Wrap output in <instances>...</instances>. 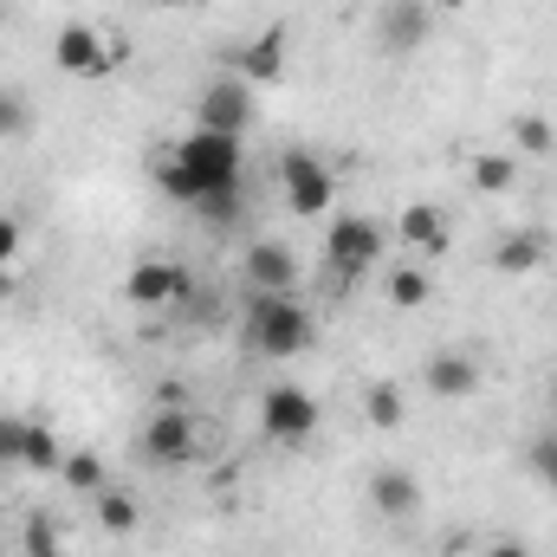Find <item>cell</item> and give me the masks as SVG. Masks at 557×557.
<instances>
[{"instance_id":"obj_17","label":"cell","mask_w":557,"mask_h":557,"mask_svg":"<svg viewBox=\"0 0 557 557\" xmlns=\"http://www.w3.org/2000/svg\"><path fill=\"white\" fill-rule=\"evenodd\" d=\"M396 234H403L416 253H441V247H447V214H441V208H428V201H409V208H403V221H396Z\"/></svg>"},{"instance_id":"obj_28","label":"cell","mask_w":557,"mask_h":557,"mask_svg":"<svg viewBox=\"0 0 557 557\" xmlns=\"http://www.w3.org/2000/svg\"><path fill=\"white\" fill-rule=\"evenodd\" d=\"M20 247H26V227L13 214H0V267H20Z\"/></svg>"},{"instance_id":"obj_30","label":"cell","mask_w":557,"mask_h":557,"mask_svg":"<svg viewBox=\"0 0 557 557\" xmlns=\"http://www.w3.org/2000/svg\"><path fill=\"white\" fill-rule=\"evenodd\" d=\"M428 7H434V13H460L467 0H428Z\"/></svg>"},{"instance_id":"obj_16","label":"cell","mask_w":557,"mask_h":557,"mask_svg":"<svg viewBox=\"0 0 557 557\" xmlns=\"http://www.w3.org/2000/svg\"><path fill=\"white\" fill-rule=\"evenodd\" d=\"M545 253H552V240H545L539 227H512V234L493 247V267H499L506 278H525V273L545 267Z\"/></svg>"},{"instance_id":"obj_14","label":"cell","mask_w":557,"mask_h":557,"mask_svg":"<svg viewBox=\"0 0 557 557\" xmlns=\"http://www.w3.org/2000/svg\"><path fill=\"white\" fill-rule=\"evenodd\" d=\"M240 273H247L253 292H298V278H305V273H298V253H292L285 240H253Z\"/></svg>"},{"instance_id":"obj_8","label":"cell","mask_w":557,"mask_h":557,"mask_svg":"<svg viewBox=\"0 0 557 557\" xmlns=\"http://www.w3.org/2000/svg\"><path fill=\"white\" fill-rule=\"evenodd\" d=\"M285 59H292V33H285V20H267L247 46H234L227 72L247 78V85H278L285 78Z\"/></svg>"},{"instance_id":"obj_22","label":"cell","mask_w":557,"mask_h":557,"mask_svg":"<svg viewBox=\"0 0 557 557\" xmlns=\"http://www.w3.org/2000/svg\"><path fill=\"white\" fill-rule=\"evenodd\" d=\"M512 143H519L525 156H552V149H557V131H552V117H539V111H525V117H512Z\"/></svg>"},{"instance_id":"obj_15","label":"cell","mask_w":557,"mask_h":557,"mask_svg":"<svg viewBox=\"0 0 557 557\" xmlns=\"http://www.w3.org/2000/svg\"><path fill=\"white\" fill-rule=\"evenodd\" d=\"M370 506H376L383 519H416L421 512L416 473H403V467H376V473H370Z\"/></svg>"},{"instance_id":"obj_23","label":"cell","mask_w":557,"mask_h":557,"mask_svg":"<svg viewBox=\"0 0 557 557\" xmlns=\"http://www.w3.org/2000/svg\"><path fill=\"white\" fill-rule=\"evenodd\" d=\"M363 416L376 421V428H403V389L396 383H370L363 389Z\"/></svg>"},{"instance_id":"obj_32","label":"cell","mask_w":557,"mask_h":557,"mask_svg":"<svg viewBox=\"0 0 557 557\" xmlns=\"http://www.w3.org/2000/svg\"><path fill=\"white\" fill-rule=\"evenodd\" d=\"M0 467H7V416H0Z\"/></svg>"},{"instance_id":"obj_6","label":"cell","mask_w":557,"mask_h":557,"mask_svg":"<svg viewBox=\"0 0 557 557\" xmlns=\"http://www.w3.org/2000/svg\"><path fill=\"white\" fill-rule=\"evenodd\" d=\"M253 85L247 78H234V72H221L208 91H201V104H195V124L201 131H214V137H247L253 131Z\"/></svg>"},{"instance_id":"obj_27","label":"cell","mask_w":557,"mask_h":557,"mask_svg":"<svg viewBox=\"0 0 557 557\" xmlns=\"http://www.w3.org/2000/svg\"><path fill=\"white\" fill-rule=\"evenodd\" d=\"M532 473L557 493V434H539V441H532Z\"/></svg>"},{"instance_id":"obj_24","label":"cell","mask_w":557,"mask_h":557,"mask_svg":"<svg viewBox=\"0 0 557 557\" xmlns=\"http://www.w3.org/2000/svg\"><path fill=\"white\" fill-rule=\"evenodd\" d=\"M512 182H519V162H512V156H473V188L506 195Z\"/></svg>"},{"instance_id":"obj_25","label":"cell","mask_w":557,"mask_h":557,"mask_svg":"<svg viewBox=\"0 0 557 557\" xmlns=\"http://www.w3.org/2000/svg\"><path fill=\"white\" fill-rule=\"evenodd\" d=\"M195 214H201L214 234H240V221H247V201H240V188H234V195H214V201H201Z\"/></svg>"},{"instance_id":"obj_12","label":"cell","mask_w":557,"mask_h":557,"mask_svg":"<svg viewBox=\"0 0 557 557\" xmlns=\"http://www.w3.org/2000/svg\"><path fill=\"white\" fill-rule=\"evenodd\" d=\"M7 467H26V473H59L65 467V447L46 421H7Z\"/></svg>"},{"instance_id":"obj_20","label":"cell","mask_w":557,"mask_h":557,"mask_svg":"<svg viewBox=\"0 0 557 557\" xmlns=\"http://www.w3.org/2000/svg\"><path fill=\"white\" fill-rule=\"evenodd\" d=\"M59 480H65L72 493H91V499H98V493L111 486V473H104V460H98V454H85V447H78V454H65V467H59Z\"/></svg>"},{"instance_id":"obj_21","label":"cell","mask_w":557,"mask_h":557,"mask_svg":"<svg viewBox=\"0 0 557 557\" xmlns=\"http://www.w3.org/2000/svg\"><path fill=\"white\" fill-rule=\"evenodd\" d=\"M137 499H131V493H124V486H104V493H98V525H104V532H117V539H131V532H137Z\"/></svg>"},{"instance_id":"obj_2","label":"cell","mask_w":557,"mask_h":557,"mask_svg":"<svg viewBox=\"0 0 557 557\" xmlns=\"http://www.w3.org/2000/svg\"><path fill=\"white\" fill-rule=\"evenodd\" d=\"M311 337H318V324L292 292H253V305H247V350L253 357L285 363V357L311 350Z\"/></svg>"},{"instance_id":"obj_3","label":"cell","mask_w":557,"mask_h":557,"mask_svg":"<svg viewBox=\"0 0 557 557\" xmlns=\"http://www.w3.org/2000/svg\"><path fill=\"white\" fill-rule=\"evenodd\" d=\"M383 240H389L383 221H370V214H331V227H324V273L337 278V285H357L383 260Z\"/></svg>"},{"instance_id":"obj_26","label":"cell","mask_w":557,"mask_h":557,"mask_svg":"<svg viewBox=\"0 0 557 557\" xmlns=\"http://www.w3.org/2000/svg\"><path fill=\"white\" fill-rule=\"evenodd\" d=\"M20 552H26V557H59V532H52V519H26Z\"/></svg>"},{"instance_id":"obj_19","label":"cell","mask_w":557,"mask_h":557,"mask_svg":"<svg viewBox=\"0 0 557 557\" xmlns=\"http://www.w3.org/2000/svg\"><path fill=\"white\" fill-rule=\"evenodd\" d=\"M383 292H389L396 311H421V305L434 298V278L421 273V267H396V273L383 278Z\"/></svg>"},{"instance_id":"obj_9","label":"cell","mask_w":557,"mask_h":557,"mask_svg":"<svg viewBox=\"0 0 557 557\" xmlns=\"http://www.w3.org/2000/svg\"><path fill=\"white\" fill-rule=\"evenodd\" d=\"M434 20H441V13H434L428 0H389V7L376 13V46H383L389 59H409V52L428 46Z\"/></svg>"},{"instance_id":"obj_31","label":"cell","mask_w":557,"mask_h":557,"mask_svg":"<svg viewBox=\"0 0 557 557\" xmlns=\"http://www.w3.org/2000/svg\"><path fill=\"white\" fill-rule=\"evenodd\" d=\"M7 292H13V267H0V298H7Z\"/></svg>"},{"instance_id":"obj_4","label":"cell","mask_w":557,"mask_h":557,"mask_svg":"<svg viewBox=\"0 0 557 557\" xmlns=\"http://www.w3.org/2000/svg\"><path fill=\"white\" fill-rule=\"evenodd\" d=\"M278 195L298 221H324L337 208V175L311 156V149H285L278 156Z\"/></svg>"},{"instance_id":"obj_1","label":"cell","mask_w":557,"mask_h":557,"mask_svg":"<svg viewBox=\"0 0 557 557\" xmlns=\"http://www.w3.org/2000/svg\"><path fill=\"white\" fill-rule=\"evenodd\" d=\"M247 182V149L240 137H214V131H195L182 137L162 162H156V188L182 208H201L214 195H234Z\"/></svg>"},{"instance_id":"obj_5","label":"cell","mask_w":557,"mask_h":557,"mask_svg":"<svg viewBox=\"0 0 557 557\" xmlns=\"http://www.w3.org/2000/svg\"><path fill=\"white\" fill-rule=\"evenodd\" d=\"M260 434L278 441V447H305L318 434V403L298 389V383H273L260 396Z\"/></svg>"},{"instance_id":"obj_34","label":"cell","mask_w":557,"mask_h":557,"mask_svg":"<svg viewBox=\"0 0 557 557\" xmlns=\"http://www.w3.org/2000/svg\"><path fill=\"white\" fill-rule=\"evenodd\" d=\"M552 403H557V383H552Z\"/></svg>"},{"instance_id":"obj_11","label":"cell","mask_w":557,"mask_h":557,"mask_svg":"<svg viewBox=\"0 0 557 557\" xmlns=\"http://www.w3.org/2000/svg\"><path fill=\"white\" fill-rule=\"evenodd\" d=\"M421 383H428V396H441V403H467V396L486 383V370H480V357H467V350H434V357L421 363Z\"/></svg>"},{"instance_id":"obj_18","label":"cell","mask_w":557,"mask_h":557,"mask_svg":"<svg viewBox=\"0 0 557 557\" xmlns=\"http://www.w3.org/2000/svg\"><path fill=\"white\" fill-rule=\"evenodd\" d=\"M39 131V104L20 85H0V143H26Z\"/></svg>"},{"instance_id":"obj_10","label":"cell","mask_w":557,"mask_h":557,"mask_svg":"<svg viewBox=\"0 0 557 557\" xmlns=\"http://www.w3.org/2000/svg\"><path fill=\"white\" fill-rule=\"evenodd\" d=\"M52 59H59V72H72V78H111V65H117L124 52H117V46H104V39H98V26L72 20V26L52 39Z\"/></svg>"},{"instance_id":"obj_7","label":"cell","mask_w":557,"mask_h":557,"mask_svg":"<svg viewBox=\"0 0 557 557\" xmlns=\"http://www.w3.org/2000/svg\"><path fill=\"white\" fill-rule=\"evenodd\" d=\"M137 447H143V460H149V467H182V460H195L201 428H195L188 409H156V416L143 421Z\"/></svg>"},{"instance_id":"obj_33","label":"cell","mask_w":557,"mask_h":557,"mask_svg":"<svg viewBox=\"0 0 557 557\" xmlns=\"http://www.w3.org/2000/svg\"><path fill=\"white\" fill-rule=\"evenodd\" d=\"M0 20H7V0H0Z\"/></svg>"},{"instance_id":"obj_13","label":"cell","mask_w":557,"mask_h":557,"mask_svg":"<svg viewBox=\"0 0 557 557\" xmlns=\"http://www.w3.org/2000/svg\"><path fill=\"white\" fill-rule=\"evenodd\" d=\"M124 298L143 305V311L175 305V298H188V273H182L175 260H137V267L124 273Z\"/></svg>"},{"instance_id":"obj_29","label":"cell","mask_w":557,"mask_h":557,"mask_svg":"<svg viewBox=\"0 0 557 557\" xmlns=\"http://www.w3.org/2000/svg\"><path fill=\"white\" fill-rule=\"evenodd\" d=\"M480 557H532V552H525V545H512V539H499V545H486Z\"/></svg>"}]
</instances>
